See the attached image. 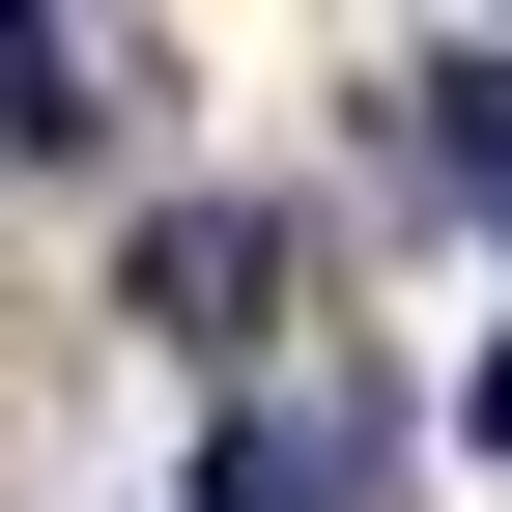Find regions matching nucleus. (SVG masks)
<instances>
[{"instance_id": "nucleus-3", "label": "nucleus", "mask_w": 512, "mask_h": 512, "mask_svg": "<svg viewBox=\"0 0 512 512\" xmlns=\"http://www.w3.org/2000/svg\"><path fill=\"white\" fill-rule=\"evenodd\" d=\"M456 171H484V200H512V86H456Z\"/></svg>"}, {"instance_id": "nucleus-2", "label": "nucleus", "mask_w": 512, "mask_h": 512, "mask_svg": "<svg viewBox=\"0 0 512 512\" xmlns=\"http://www.w3.org/2000/svg\"><path fill=\"white\" fill-rule=\"evenodd\" d=\"M456 456H512V342H484V370H456Z\"/></svg>"}, {"instance_id": "nucleus-1", "label": "nucleus", "mask_w": 512, "mask_h": 512, "mask_svg": "<svg viewBox=\"0 0 512 512\" xmlns=\"http://www.w3.org/2000/svg\"><path fill=\"white\" fill-rule=\"evenodd\" d=\"M200 512H313V427H228V456H200Z\"/></svg>"}, {"instance_id": "nucleus-4", "label": "nucleus", "mask_w": 512, "mask_h": 512, "mask_svg": "<svg viewBox=\"0 0 512 512\" xmlns=\"http://www.w3.org/2000/svg\"><path fill=\"white\" fill-rule=\"evenodd\" d=\"M0 29H29V0H0Z\"/></svg>"}]
</instances>
